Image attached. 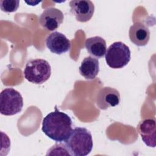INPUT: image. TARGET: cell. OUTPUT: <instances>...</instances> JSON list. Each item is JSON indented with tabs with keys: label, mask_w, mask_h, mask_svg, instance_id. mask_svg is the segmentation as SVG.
I'll return each mask as SVG.
<instances>
[{
	"label": "cell",
	"mask_w": 156,
	"mask_h": 156,
	"mask_svg": "<svg viewBox=\"0 0 156 156\" xmlns=\"http://www.w3.org/2000/svg\"><path fill=\"white\" fill-rule=\"evenodd\" d=\"M51 75V67L44 59H31L26 63L24 76L29 82L35 84H42L49 79Z\"/></svg>",
	"instance_id": "3"
},
{
	"label": "cell",
	"mask_w": 156,
	"mask_h": 156,
	"mask_svg": "<svg viewBox=\"0 0 156 156\" xmlns=\"http://www.w3.org/2000/svg\"><path fill=\"white\" fill-rule=\"evenodd\" d=\"M138 131L143 142L149 147H155L156 141V124L154 119H146L138 126Z\"/></svg>",
	"instance_id": "10"
},
{
	"label": "cell",
	"mask_w": 156,
	"mask_h": 156,
	"mask_svg": "<svg viewBox=\"0 0 156 156\" xmlns=\"http://www.w3.org/2000/svg\"><path fill=\"white\" fill-rule=\"evenodd\" d=\"M129 35L130 41L138 46H146L150 38L148 27L141 22H136L130 27Z\"/></svg>",
	"instance_id": "11"
},
{
	"label": "cell",
	"mask_w": 156,
	"mask_h": 156,
	"mask_svg": "<svg viewBox=\"0 0 156 156\" xmlns=\"http://www.w3.org/2000/svg\"><path fill=\"white\" fill-rule=\"evenodd\" d=\"M23 107L21 94L12 88L4 89L0 94V112L5 116H12L20 113Z\"/></svg>",
	"instance_id": "5"
},
{
	"label": "cell",
	"mask_w": 156,
	"mask_h": 156,
	"mask_svg": "<svg viewBox=\"0 0 156 156\" xmlns=\"http://www.w3.org/2000/svg\"><path fill=\"white\" fill-rule=\"evenodd\" d=\"M46 45L51 52L60 55L69 51L71 44L64 34L54 32L47 37Z\"/></svg>",
	"instance_id": "9"
},
{
	"label": "cell",
	"mask_w": 156,
	"mask_h": 156,
	"mask_svg": "<svg viewBox=\"0 0 156 156\" xmlns=\"http://www.w3.org/2000/svg\"><path fill=\"white\" fill-rule=\"evenodd\" d=\"M99 72V62L98 58L91 56L85 57L79 67L80 74L86 79H94Z\"/></svg>",
	"instance_id": "13"
},
{
	"label": "cell",
	"mask_w": 156,
	"mask_h": 156,
	"mask_svg": "<svg viewBox=\"0 0 156 156\" xmlns=\"http://www.w3.org/2000/svg\"><path fill=\"white\" fill-rule=\"evenodd\" d=\"M41 130L51 140L63 143L68 139L73 130L72 120L69 116L59 111L55 106V111L43 118Z\"/></svg>",
	"instance_id": "1"
},
{
	"label": "cell",
	"mask_w": 156,
	"mask_h": 156,
	"mask_svg": "<svg viewBox=\"0 0 156 156\" xmlns=\"http://www.w3.org/2000/svg\"><path fill=\"white\" fill-rule=\"evenodd\" d=\"M65 144L71 155L86 156L91 152L93 142L91 132L84 127L72 130Z\"/></svg>",
	"instance_id": "2"
},
{
	"label": "cell",
	"mask_w": 156,
	"mask_h": 156,
	"mask_svg": "<svg viewBox=\"0 0 156 156\" xmlns=\"http://www.w3.org/2000/svg\"><path fill=\"white\" fill-rule=\"evenodd\" d=\"M63 12L55 7L47 8L43 10L40 16V23L45 29L54 31L58 29L63 23Z\"/></svg>",
	"instance_id": "8"
},
{
	"label": "cell",
	"mask_w": 156,
	"mask_h": 156,
	"mask_svg": "<svg viewBox=\"0 0 156 156\" xmlns=\"http://www.w3.org/2000/svg\"><path fill=\"white\" fill-rule=\"evenodd\" d=\"M120 94L112 87H105L101 88L97 93L96 103L101 110H106L111 107H115L119 104Z\"/></svg>",
	"instance_id": "7"
},
{
	"label": "cell",
	"mask_w": 156,
	"mask_h": 156,
	"mask_svg": "<svg viewBox=\"0 0 156 156\" xmlns=\"http://www.w3.org/2000/svg\"><path fill=\"white\" fill-rule=\"evenodd\" d=\"M130 50L128 46L121 41L115 42L107 49L105 58L107 64L112 68H122L130 60Z\"/></svg>",
	"instance_id": "4"
},
{
	"label": "cell",
	"mask_w": 156,
	"mask_h": 156,
	"mask_svg": "<svg viewBox=\"0 0 156 156\" xmlns=\"http://www.w3.org/2000/svg\"><path fill=\"white\" fill-rule=\"evenodd\" d=\"M20 4L18 0H2L0 1V7L2 11L7 13L15 12Z\"/></svg>",
	"instance_id": "14"
},
{
	"label": "cell",
	"mask_w": 156,
	"mask_h": 156,
	"mask_svg": "<svg viewBox=\"0 0 156 156\" xmlns=\"http://www.w3.org/2000/svg\"><path fill=\"white\" fill-rule=\"evenodd\" d=\"M85 47L91 55L97 58L103 57L107 49L105 40L99 36L88 38L85 40Z\"/></svg>",
	"instance_id": "12"
},
{
	"label": "cell",
	"mask_w": 156,
	"mask_h": 156,
	"mask_svg": "<svg viewBox=\"0 0 156 156\" xmlns=\"http://www.w3.org/2000/svg\"><path fill=\"white\" fill-rule=\"evenodd\" d=\"M70 10L77 21L79 22L88 21L94 12V4L91 1L73 0L69 2Z\"/></svg>",
	"instance_id": "6"
}]
</instances>
